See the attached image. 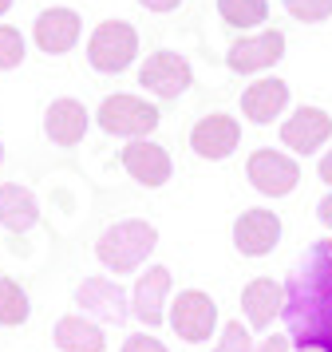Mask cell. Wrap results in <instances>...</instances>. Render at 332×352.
<instances>
[{"label":"cell","mask_w":332,"mask_h":352,"mask_svg":"<svg viewBox=\"0 0 332 352\" xmlns=\"http://www.w3.org/2000/svg\"><path fill=\"white\" fill-rule=\"evenodd\" d=\"M155 245H158V230L146 218H123V222L103 230V238L95 241V257L111 273H135L155 254Z\"/></svg>","instance_id":"2"},{"label":"cell","mask_w":332,"mask_h":352,"mask_svg":"<svg viewBox=\"0 0 332 352\" xmlns=\"http://www.w3.org/2000/svg\"><path fill=\"white\" fill-rule=\"evenodd\" d=\"M24 56H28V44H24L20 28H12V24H0V72H12V67H20V64H24Z\"/></svg>","instance_id":"23"},{"label":"cell","mask_w":332,"mask_h":352,"mask_svg":"<svg viewBox=\"0 0 332 352\" xmlns=\"http://www.w3.org/2000/svg\"><path fill=\"white\" fill-rule=\"evenodd\" d=\"M316 175H320V182H329V186H332V151H329V155H320V162H316Z\"/></svg>","instance_id":"30"},{"label":"cell","mask_w":332,"mask_h":352,"mask_svg":"<svg viewBox=\"0 0 332 352\" xmlns=\"http://www.w3.org/2000/svg\"><path fill=\"white\" fill-rule=\"evenodd\" d=\"M40 222V202L28 186L20 182H4L0 186V226L8 234H28L32 226Z\"/></svg>","instance_id":"20"},{"label":"cell","mask_w":332,"mask_h":352,"mask_svg":"<svg viewBox=\"0 0 332 352\" xmlns=\"http://www.w3.org/2000/svg\"><path fill=\"white\" fill-rule=\"evenodd\" d=\"M76 305L79 313H91L95 320H107V324H123L131 317V297L111 277H83L76 285Z\"/></svg>","instance_id":"8"},{"label":"cell","mask_w":332,"mask_h":352,"mask_svg":"<svg viewBox=\"0 0 332 352\" xmlns=\"http://www.w3.org/2000/svg\"><path fill=\"white\" fill-rule=\"evenodd\" d=\"M289 344H293V340H289V336H265V340H261V344H253V352H289Z\"/></svg>","instance_id":"27"},{"label":"cell","mask_w":332,"mask_h":352,"mask_svg":"<svg viewBox=\"0 0 332 352\" xmlns=\"http://www.w3.org/2000/svg\"><path fill=\"white\" fill-rule=\"evenodd\" d=\"M139 83L142 91H151L158 99H178L190 91V83H194V67H190L186 56H178V52L162 48V52H151L139 67Z\"/></svg>","instance_id":"7"},{"label":"cell","mask_w":332,"mask_h":352,"mask_svg":"<svg viewBox=\"0 0 332 352\" xmlns=\"http://www.w3.org/2000/svg\"><path fill=\"white\" fill-rule=\"evenodd\" d=\"M332 139V115L324 107H297L281 123V143L297 155H316Z\"/></svg>","instance_id":"12"},{"label":"cell","mask_w":332,"mask_h":352,"mask_svg":"<svg viewBox=\"0 0 332 352\" xmlns=\"http://www.w3.org/2000/svg\"><path fill=\"white\" fill-rule=\"evenodd\" d=\"M91 127V115L79 99H52L44 111V135L52 139L56 146H76L83 143V135Z\"/></svg>","instance_id":"16"},{"label":"cell","mask_w":332,"mask_h":352,"mask_svg":"<svg viewBox=\"0 0 332 352\" xmlns=\"http://www.w3.org/2000/svg\"><path fill=\"white\" fill-rule=\"evenodd\" d=\"M12 4H16V0H0V16H4V12H8Z\"/></svg>","instance_id":"31"},{"label":"cell","mask_w":332,"mask_h":352,"mask_svg":"<svg viewBox=\"0 0 332 352\" xmlns=\"http://www.w3.org/2000/svg\"><path fill=\"white\" fill-rule=\"evenodd\" d=\"M281 56H285V32L265 28V32H253V36L234 40V48L225 52V67L237 72V76H257V72L273 67Z\"/></svg>","instance_id":"9"},{"label":"cell","mask_w":332,"mask_h":352,"mask_svg":"<svg viewBox=\"0 0 332 352\" xmlns=\"http://www.w3.org/2000/svg\"><path fill=\"white\" fill-rule=\"evenodd\" d=\"M297 352H324V349H297Z\"/></svg>","instance_id":"32"},{"label":"cell","mask_w":332,"mask_h":352,"mask_svg":"<svg viewBox=\"0 0 332 352\" xmlns=\"http://www.w3.org/2000/svg\"><path fill=\"white\" fill-rule=\"evenodd\" d=\"M285 309V285L273 277H253L241 289V313L250 320V329H273V320Z\"/></svg>","instance_id":"17"},{"label":"cell","mask_w":332,"mask_h":352,"mask_svg":"<svg viewBox=\"0 0 332 352\" xmlns=\"http://www.w3.org/2000/svg\"><path fill=\"white\" fill-rule=\"evenodd\" d=\"M119 162H123V170L139 186H146V190H158V186H166L174 175V162L170 155H166V146L151 143V139H131V143L123 146V155H119Z\"/></svg>","instance_id":"11"},{"label":"cell","mask_w":332,"mask_h":352,"mask_svg":"<svg viewBox=\"0 0 332 352\" xmlns=\"http://www.w3.org/2000/svg\"><path fill=\"white\" fill-rule=\"evenodd\" d=\"M285 329L297 349L332 352V234L313 241L285 281Z\"/></svg>","instance_id":"1"},{"label":"cell","mask_w":332,"mask_h":352,"mask_svg":"<svg viewBox=\"0 0 332 352\" xmlns=\"http://www.w3.org/2000/svg\"><path fill=\"white\" fill-rule=\"evenodd\" d=\"M52 340H56L60 352H107L103 329H99L91 317H83V313H67V317L56 320Z\"/></svg>","instance_id":"19"},{"label":"cell","mask_w":332,"mask_h":352,"mask_svg":"<svg viewBox=\"0 0 332 352\" xmlns=\"http://www.w3.org/2000/svg\"><path fill=\"white\" fill-rule=\"evenodd\" d=\"M123 352H170L158 336H151V333H131L123 340Z\"/></svg>","instance_id":"26"},{"label":"cell","mask_w":332,"mask_h":352,"mask_svg":"<svg viewBox=\"0 0 332 352\" xmlns=\"http://www.w3.org/2000/svg\"><path fill=\"white\" fill-rule=\"evenodd\" d=\"M285 12L300 24H320L332 16V0H281Z\"/></svg>","instance_id":"24"},{"label":"cell","mask_w":332,"mask_h":352,"mask_svg":"<svg viewBox=\"0 0 332 352\" xmlns=\"http://www.w3.org/2000/svg\"><path fill=\"white\" fill-rule=\"evenodd\" d=\"M218 16L230 28H257L269 16V0H218Z\"/></svg>","instance_id":"22"},{"label":"cell","mask_w":332,"mask_h":352,"mask_svg":"<svg viewBox=\"0 0 332 352\" xmlns=\"http://www.w3.org/2000/svg\"><path fill=\"white\" fill-rule=\"evenodd\" d=\"M281 241V218L265 206L241 210V218L234 222V245L245 257H265L273 254V245Z\"/></svg>","instance_id":"13"},{"label":"cell","mask_w":332,"mask_h":352,"mask_svg":"<svg viewBox=\"0 0 332 352\" xmlns=\"http://www.w3.org/2000/svg\"><path fill=\"white\" fill-rule=\"evenodd\" d=\"M285 107H289V83L285 80H257L241 91V115L257 127H269Z\"/></svg>","instance_id":"18"},{"label":"cell","mask_w":332,"mask_h":352,"mask_svg":"<svg viewBox=\"0 0 332 352\" xmlns=\"http://www.w3.org/2000/svg\"><path fill=\"white\" fill-rule=\"evenodd\" d=\"M316 218H320V226H324V230L332 234V194H324V198H320V206H316Z\"/></svg>","instance_id":"29"},{"label":"cell","mask_w":332,"mask_h":352,"mask_svg":"<svg viewBox=\"0 0 332 352\" xmlns=\"http://www.w3.org/2000/svg\"><path fill=\"white\" fill-rule=\"evenodd\" d=\"M0 162H4V143H0Z\"/></svg>","instance_id":"33"},{"label":"cell","mask_w":332,"mask_h":352,"mask_svg":"<svg viewBox=\"0 0 332 352\" xmlns=\"http://www.w3.org/2000/svg\"><path fill=\"white\" fill-rule=\"evenodd\" d=\"M214 352H253V340H250V329L241 320H230L221 329V340L214 344Z\"/></svg>","instance_id":"25"},{"label":"cell","mask_w":332,"mask_h":352,"mask_svg":"<svg viewBox=\"0 0 332 352\" xmlns=\"http://www.w3.org/2000/svg\"><path fill=\"white\" fill-rule=\"evenodd\" d=\"M146 12H174V8H182V0H139Z\"/></svg>","instance_id":"28"},{"label":"cell","mask_w":332,"mask_h":352,"mask_svg":"<svg viewBox=\"0 0 332 352\" xmlns=\"http://www.w3.org/2000/svg\"><path fill=\"white\" fill-rule=\"evenodd\" d=\"M139 56V32L126 20H103L87 40V64L103 76H119Z\"/></svg>","instance_id":"3"},{"label":"cell","mask_w":332,"mask_h":352,"mask_svg":"<svg viewBox=\"0 0 332 352\" xmlns=\"http://www.w3.org/2000/svg\"><path fill=\"white\" fill-rule=\"evenodd\" d=\"M245 175H250V186L265 198H285V194L297 190L300 182V162L293 155H281L273 146H261L253 151L250 162H245Z\"/></svg>","instance_id":"6"},{"label":"cell","mask_w":332,"mask_h":352,"mask_svg":"<svg viewBox=\"0 0 332 352\" xmlns=\"http://www.w3.org/2000/svg\"><path fill=\"white\" fill-rule=\"evenodd\" d=\"M32 36H36V48L44 56H63L79 44L83 20H79L76 8H44L32 24Z\"/></svg>","instance_id":"14"},{"label":"cell","mask_w":332,"mask_h":352,"mask_svg":"<svg viewBox=\"0 0 332 352\" xmlns=\"http://www.w3.org/2000/svg\"><path fill=\"white\" fill-rule=\"evenodd\" d=\"M32 317L28 293L16 285L12 277H0V329H20Z\"/></svg>","instance_id":"21"},{"label":"cell","mask_w":332,"mask_h":352,"mask_svg":"<svg viewBox=\"0 0 332 352\" xmlns=\"http://www.w3.org/2000/svg\"><path fill=\"white\" fill-rule=\"evenodd\" d=\"M95 123L107 131V135H119V139H146L151 131L162 123L155 103H146L142 96H107L99 103V115Z\"/></svg>","instance_id":"4"},{"label":"cell","mask_w":332,"mask_h":352,"mask_svg":"<svg viewBox=\"0 0 332 352\" xmlns=\"http://www.w3.org/2000/svg\"><path fill=\"white\" fill-rule=\"evenodd\" d=\"M166 320H170V329L182 336L186 344H202V340H210L214 329H218V305H214V297L202 293V289H182V293L174 297Z\"/></svg>","instance_id":"5"},{"label":"cell","mask_w":332,"mask_h":352,"mask_svg":"<svg viewBox=\"0 0 332 352\" xmlns=\"http://www.w3.org/2000/svg\"><path fill=\"white\" fill-rule=\"evenodd\" d=\"M166 297H170V270L166 265H151L135 281L131 293V317H139L146 329H158L166 320Z\"/></svg>","instance_id":"15"},{"label":"cell","mask_w":332,"mask_h":352,"mask_svg":"<svg viewBox=\"0 0 332 352\" xmlns=\"http://www.w3.org/2000/svg\"><path fill=\"white\" fill-rule=\"evenodd\" d=\"M237 143H241V123L225 111L202 115V119L194 123V131H190V151L202 155V159H210V162L230 159L237 151Z\"/></svg>","instance_id":"10"}]
</instances>
